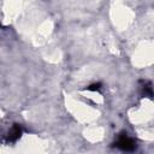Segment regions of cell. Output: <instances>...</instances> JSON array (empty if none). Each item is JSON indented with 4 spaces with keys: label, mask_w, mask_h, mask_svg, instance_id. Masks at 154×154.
Masks as SVG:
<instances>
[{
    "label": "cell",
    "mask_w": 154,
    "mask_h": 154,
    "mask_svg": "<svg viewBox=\"0 0 154 154\" xmlns=\"http://www.w3.org/2000/svg\"><path fill=\"white\" fill-rule=\"evenodd\" d=\"M116 146L122 150L129 152V150H134L136 148V142L131 137H129L126 134H123L118 137V140L116 142Z\"/></svg>",
    "instance_id": "1"
},
{
    "label": "cell",
    "mask_w": 154,
    "mask_h": 154,
    "mask_svg": "<svg viewBox=\"0 0 154 154\" xmlns=\"http://www.w3.org/2000/svg\"><path fill=\"white\" fill-rule=\"evenodd\" d=\"M20 132H22V131H20V128L16 125V126H13L12 130L10 131V134H8V138H10L11 141H14V140H17V138L20 136Z\"/></svg>",
    "instance_id": "2"
}]
</instances>
